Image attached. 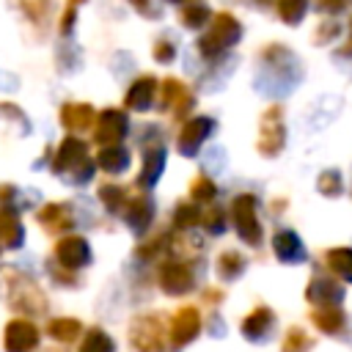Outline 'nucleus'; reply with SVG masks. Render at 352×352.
Here are the masks:
<instances>
[{
	"instance_id": "nucleus-43",
	"label": "nucleus",
	"mask_w": 352,
	"mask_h": 352,
	"mask_svg": "<svg viewBox=\"0 0 352 352\" xmlns=\"http://www.w3.org/2000/svg\"><path fill=\"white\" fill-rule=\"evenodd\" d=\"M349 30H352V25H349ZM349 50H352V33H349Z\"/></svg>"
},
{
	"instance_id": "nucleus-17",
	"label": "nucleus",
	"mask_w": 352,
	"mask_h": 352,
	"mask_svg": "<svg viewBox=\"0 0 352 352\" xmlns=\"http://www.w3.org/2000/svg\"><path fill=\"white\" fill-rule=\"evenodd\" d=\"M154 94H157V80H154V77H140V80H135L132 88L126 91V107L143 113V110L151 107Z\"/></svg>"
},
{
	"instance_id": "nucleus-9",
	"label": "nucleus",
	"mask_w": 352,
	"mask_h": 352,
	"mask_svg": "<svg viewBox=\"0 0 352 352\" xmlns=\"http://www.w3.org/2000/svg\"><path fill=\"white\" fill-rule=\"evenodd\" d=\"M344 297V286L330 278V275H314L305 286V300L314 302L316 308L322 305H338V300Z\"/></svg>"
},
{
	"instance_id": "nucleus-15",
	"label": "nucleus",
	"mask_w": 352,
	"mask_h": 352,
	"mask_svg": "<svg viewBox=\"0 0 352 352\" xmlns=\"http://www.w3.org/2000/svg\"><path fill=\"white\" fill-rule=\"evenodd\" d=\"M272 250H275V256H278L280 261H286V264H300V261L305 258L300 236H297L294 231H289V228H283V231H278V234L272 236Z\"/></svg>"
},
{
	"instance_id": "nucleus-32",
	"label": "nucleus",
	"mask_w": 352,
	"mask_h": 352,
	"mask_svg": "<svg viewBox=\"0 0 352 352\" xmlns=\"http://www.w3.org/2000/svg\"><path fill=\"white\" fill-rule=\"evenodd\" d=\"M198 223H201V212H198L195 204H179V206H176V212H173V226H176V228L187 231V228H192V226H198Z\"/></svg>"
},
{
	"instance_id": "nucleus-31",
	"label": "nucleus",
	"mask_w": 352,
	"mask_h": 352,
	"mask_svg": "<svg viewBox=\"0 0 352 352\" xmlns=\"http://www.w3.org/2000/svg\"><path fill=\"white\" fill-rule=\"evenodd\" d=\"M80 352H113V341H110V336L104 330L94 327V330L85 333V338L80 344Z\"/></svg>"
},
{
	"instance_id": "nucleus-18",
	"label": "nucleus",
	"mask_w": 352,
	"mask_h": 352,
	"mask_svg": "<svg viewBox=\"0 0 352 352\" xmlns=\"http://www.w3.org/2000/svg\"><path fill=\"white\" fill-rule=\"evenodd\" d=\"M124 206H126V212H124L126 223H129L135 231H146L148 223H151V217H154V206H151V201H148L146 195H135V198L124 201Z\"/></svg>"
},
{
	"instance_id": "nucleus-19",
	"label": "nucleus",
	"mask_w": 352,
	"mask_h": 352,
	"mask_svg": "<svg viewBox=\"0 0 352 352\" xmlns=\"http://www.w3.org/2000/svg\"><path fill=\"white\" fill-rule=\"evenodd\" d=\"M60 121L69 129H88L96 121V116H94V107L91 104H85V102H69V104L60 107Z\"/></svg>"
},
{
	"instance_id": "nucleus-45",
	"label": "nucleus",
	"mask_w": 352,
	"mask_h": 352,
	"mask_svg": "<svg viewBox=\"0 0 352 352\" xmlns=\"http://www.w3.org/2000/svg\"><path fill=\"white\" fill-rule=\"evenodd\" d=\"M258 3H267V0H258Z\"/></svg>"
},
{
	"instance_id": "nucleus-28",
	"label": "nucleus",
	"mask_w": 352,
	"mask_h": 352,
	"mask_svg": "<svg viewBox=\"0 0 352 352\" xmlns=\"http://www.w3.org/2000/svg\"><path fill=\"white\" fill-rule=\"evenodd\" d=\"M242 270H245V258H242L239 253L226 250V253L217 256V275H220V278L231 280V278H236Z\"/></svg>"
},
{
	"instance_id": "nucleus-37",
	"label": "nucleus",
	"mask_w": 352,
	"mask_h": 352,
	"mask_svg": "<svg viewBox=\"0 0 352 352\" xmlns=\"http://www.w3.org/2000/svg\"><path fill=\"white\" fill-rule=\"evenodd\" d=\"M19 6L25 8L28 16H33L36 22H44L50 16V0H19Z\"/></svg>"
},
{
	"instance_id": "nucleus-21",
	"label": "nucleus",
	"mask_w": 352,
	"mask_h": 352,
	"mask_svg": "<svg viewBox=\"0 0 352 352\" xmlns=\"http://www.w3.org/2000/svg\"><path fill=\"white\" fill-rule=\"evenodd\" d=\"M311 322H314V327H319L322 333L336 336V333H341V327H344V311H341L338 305H322V308H314V311H311Z\"/></svg>"
},
{
	"instance_id": "nucleus-39",
	"label": "nucleus",
	"mask_w": 352,
	"mask_h": 352,
	"mask_svg": "<svg viewBox=\"0 0 352 352\" xmlns=\"http://www.w3.org/2000/svg\"><path fill=\"white\" fill-rule=\"evenodd\" d=\"M319 33H322V36H316V44H322L324 38H333V36L338 33V25H336V22H324V25L319 28Z\"/></svg>"
},
{
	"instance_id": "nucleus-1",
	"label": "nucleus",
	"mask_w": 352,
	"mask_h": 352,
	"mask_svg": "<svg viewBox=\"0 0 352 352\" xmlns=\"http://www.w3.org/2000/svg\"><path fill=\"white\" fill-rule=\"evenodd\" d=\"M242 36V25L236 22L234 14L228 11H220L212 22V28L198 38V50L204 58H217L220 52H226L228 47H234Z\"/></svg>"
},
{
	"instance_id": "nucleus-44",
	"label": "nucleus",
	"mask_w": 352,
	"mask_h": 352,
	"mask_svg": "<svg viewBox=\"0 0 352 352\" xmlns=\"http://www.w3.org/2000/svg\"><path fill=\"white\" fill-rule=\"evenodd\" d=\"M168 3H182V0H168ZM190 3H195V0H190Z\"/></svg>"
},
{
	"instance_id": "nucleus-5",
	"label": "nucleus",
	"mask_w": 352,
	"mask_h": 352,
	"mask_svg": "<svg viewBox=\"0 0 352 352\" xmlns=\"http://www.w3.org/2000/svg\"><path fill=\"white\" fill-rule=\"evenodd\" d=\"M231 217H234V226H236L239 239L256 248L261 242V223H258V214H256V198L250 192L234 198Z\"/></svg>"
},
{
	"instance_id": "nucleus-20",
	"label": "nucleus",
	"mask_w": 352,
	"mask_h": 352,
	"mask_svg": "<svg viewBox=\"0 0 352 352\" xmlns=\"http://www.w3.org/2000/svg\"><path fill=\"white\" fill-rule=\"evenodd\" d=\"M162 165H165V148L162 146H151L143 157V168H140V176H138V187H151L160 173H162Z\"/></svg>"
},
{
	"instance_id": "nucleus-38",
	"label": "nucleus",
	"mask_w": 352,
	"mask_h": 352,
	"mask_svg": "<svg viewBox=\"0 0 352 352\" xmlns=\"http://www.w3.org/2000/svg\"><path fill=\"white\" fill-rule=\"evenodd\" d=\"M173 55H176V47H173V44L168 41V38H160V41L154 44V58H157V60L168 63V60H170Z\"/></svg>"
},
{
	"instance_id": "nucleus-41",
	"label": "nucleus",
	"mask_w": 352,
	"mask_h": 352,
	"mask_svg": "<svg viewBox=\"0 0 352 352\" xmlns=\"http://www.w3.org/2000/svg\"><path fill=\"white\" fill-rule=\"evenodd\" d=\"M206 300H209V302H217V300H223V292H214V289H206Z\"/></svg>"
},
{
	"instance_id": "nucleus-13",
	"label": "nucleus",
	"mask_w": 352,
	"mask_h": 352,
	"mask_svg": "<svg viewBox=\"0 0 352 352\" xmlns=\"http://www.w3.org/2000/svg\"><path fill=\"white\" fill-rule=\"evenodd\" d=\"M80 165H88V148H85L82 140H77V138H66V140L60 143L55 160H52V168L63 173V170H77Z\"/></svg>"
},
{
	"instance_id": "nucleus-24",
	"label": "nucleus",
	"mask_w": 352,
	"mask_h": 352,
	"mask_svg": "<svg viewBox=\"0 0 352 352\" xmlns=\"http://www.w3.org/2000/svg\"><path fill=\"white\" fill-rule=\"evenodd\" d=\"M324 264H327V270L333 275H338L344 280H352V250L349 248H333V250H327Z\"/></svg>"
},
{
	"instance_id": "nucleus-25",
	"label": "nucleus",
	"mask_w": 352,
	"mask_h": 352,
	"mask_svg": "<svg viewBox=\"0 0 352 352\" xmlns=\"http://www.w3.org/2000/svg\"><path fill=\"white\" fill-rule=\"evenodd\" d=\"M0 239L6 245H14V248L22 242V226H19V220H16V214L11 209L0 212Z\"/></svg>"
},
{
	"instance_id": "nucleus-16",
	"label": "nucleus",
	"mask_w": 352,
	"mask_h": 352,
	"mask_svg": "<svg viewBox=\"0 0 352 352\" xmlns=\"http://www.w3.org/2000/svg\"><path fill=\"white\" fill-rule=\"evenodd\" d=\"M272 322H275V314H272V308H267V305H258V308H253V311H250V314L242 319L239 330H242V336H248L250 341H258V338H264V336L270 333Z\"/></svg>"
},
{
	"instance_id": "nucleus-7",
	"label": "nucleus",
	"mask_w": 352,
	"mask_h": 352,
	"mask_svg": "<svg viewBox=\"0 0 352 352\" xmlns=\"http://www.w3.org/2000/svg\"><path fill=\"white\" fill-rule=\"evenodd\" d=\"M126 135V116L116 107H107L99 113L96 118V129H94V140L102 146H118L121 138Z\"/></svg>"
},
{
	"instance_id": "nucleus-30",
	"label": "nucleus",
	"mask_w": 352,
	"mask_h": 352,
	"mask_svg": "<svg viewBox=\"0 0 352 352\" xmlns=\"http://www.w3.org/2000/svg\"><path fill=\"white\" fill-rule=\"evenodd\" d=\"M305 11H308V0H278V16H280L286 25L302 22Z\"/></svg>"
},
{
	"instance_id": "nucleus-35",
	"label": "nucleus",
	"mask_w": 352,
	"mask_h": 352,
	"mask_svg": "<svg viewBox=\"0 0 352 352\" xmlns=\"http://www.w3.org/2000/svg\"><path fill=\"white\" fill-rule=\"evenodd\" d=\"M316 187H319L322 195H333V198H336V195L341 192V173H338V170H322Z\"/></svg>"
},
{
	"instance_id": "nucleus-10",
	"label": "nucleus",
	"mask_w": 352,
	"mask_h": 352,
	"mask_svg": "<svg viewBox=\"0 0 352 352\" xmlns=\"http://www.w3.org/2000/svg\"><path fill=\"white\" fill-rule=\"evenodd\" d=\"M198 330H201V314H198V308L184 305V308H179L176 316H173V324H170V344H173V346H184V344H190V341L198 336Z\"/></svg>"
},
{
	"instance_id": "nucleus-11",
	"label": "nucleus",
	"mask_w": 352,
	"mask_h": 352,
	"mask_svg": "<svg viewBox=\"0 0 352 352\" xmlns=\"http://www.w3.org/2000/svg\"><path fill=\"white\" fill-rule=\"evenodd\" d=\"M38 344V327L28 319H11L6 324V349L8 352H30Z\"/></svg>"
},
{
	"instance_id": "nucleus-6",
	"label": "nucleus",
	"mask_w": 352,
	"mask_h": 352,
	"mask_svg": "<svg viewBox=\"0 0 352 352\" xmlns=\"http://www.w3.org/2000/svg\"><path fill=\"white\" fill-rule=\"evenodd\" d=\"M212 126H214V124H212V118H206V116L187 118V121H184V126H182V132H179V140H176L179 154H184V157L198 154L201 143L212 135Z\"/></svg>"
},
{
	"instance_id": "nucleus-33",
	"label": "nucleus",
	"mask_w": 352,
	"mask_h": 352,
	"mask_svg": "<svg viewBox=\"0 0 352 352\" xmlns=\"http://www.w3.org/2000/svg\"><path fill=\"white\" fill-rule=\"evenodd\" d=\"M190 195H192V201L206 204V201H214L217 187H214V182H212V179H206V176L201 173V176H195V179H192V184H190Z\"/></svg>"
},
{
	"instance_id": "nucleus-12",
	"label": "nucleus",
	"mask_w": 352,
	"mask_h": 352,
	"mask_svg": "<svg viewBox=\"0 0 352 352\" xmlns=\"http://www.w3.org/2000/svg\"><path fill=\"white\" fill-rule=\"evenodd\" d=\"M192 272L182 264V261H168V264H162V270H160V286H162V292H168V294H187L190 289H192Z\"/></svg>"
},
{
	"instance_id": "nucleus-36",
	"label": "nucleus",
	"mask_w": 352,
	"mask_h": 352,
	"mask_svg": "<svg viewBox=\"0 0 352 352\" xmlns=\"http://www.w3.org/2000/svg\"><path fill=\"white\" fill-rule=\"evenodd\" d=\"M201 223L209 234H223V226H226V214L220 206H209L204 214H201Z\"/></svg>"
},
{
	"instance_id": "nucleus-4",
	"label": "nucleus",
	"mask_w": 352,
	"mask_h": 352,
	"mask_svg": "<svg viewBox=\"0 0 352 352\" xmlns=\"http://www.w3.org/2000/svg\"><path fill=\"white\" fill-rule=\"evenodd\" d=\"M286 143V126H283V107L272 104L264 110L261 124H258V151L264 157H275L280 154Z\"/></svg>"
},
{
	"instance_id": "nucleus-29",
	"label": "nucleus",
	"mask_w": 352,
	"mask_h": 352,
	"mask_svg": "<svg viewBox=\"0 0 352 352\" xmlns=\"http://www.w3.org/2000/svg\"><path fill=\"white\" fill-rule=\"evenodd\" d=\"M206 19H209V8L201 6V3H187V6L179 11V22H182L184 28H190V30H198Z\"/></svg>"
},
{
	"instance_id": "nucleus-8",
	"label": "nucleus",
	"mask_w": 352,
	"mask_h": 352,
	"mask_svg": "<svg viewBox=\"0 0 352 352\" xmlns=\"http://www.w3.org/2000/svg\"><path fill=\"white\" fill-rule=\"evenodd\" d=\"M55 258H58V264H63L66 270H80V267H85V264L91 261V248H88V242H85L82 236L69 234V236H63V239L55 245Z\"/></svg>"
},
{
	"instance_id": "nucleus-27",
	"label": "nucleus",
	"mask_w": 352,
	"mask_h": 352,
	"mask_svg": "<svg viewBox=\"0 0 352 352\" xmlns=\"http://www.w3.org/2000/svg\"><path fill=\"white\" fill-rule=\"evenodd\" d=\"M47 330H50V336H52L55 341H63V344H69V341H74V338L80 336V322H77V319H69V316H63V319H52Z\"/></svg>"
},
{
	"instance_id": "nucleus-26",
	"label": "nucleus",
	"mask_w": 352,
	"mask_h": 352,
	"mask_svg": "<svg viewBox=\"0 0 352 352\" xmlns=\"http://www.w3.org/2000/svg\"><path fill=\"white\" fill-rule=\"evenodd\" d=\"M314 346V338L302 330V327H289L283 333V344H280V352H308Z\"/></svg>"
},
{
	"instance_id": "nucleus-23",
	"label": "nucleus",
	"mask_w": 352,
	"mask_h": 352,
	"mask_svg": "<svg viewBox=\"0 0 352 352\" xmlns=\"http://www.w3.org/2000/svg\"><path fill=\"white\" fill-rule=\"evenodd\" d=\"M126 162H129V154H126L124 146H102V151L96 154V165H99L102 170H107V173L124 170Z\"/></svg>"
},
{
	"instance_id": "nucleus-42",
	"label": "nucleus",
	"mask_w": 352,
	"mask_h": 352,
	"mask_svg": "<svg viewBox=\"0 0 352 352\" xmlns=\"http://www.w3.org/2000/svg\"><path fill=\"white\" fill-rule=\"evenodd\" d=\"M135 8H140V11H148V0H129Z\"/></svg>"
},
{
	"instance_id": "nucleus-14",
	"label": "nucleus",
	"mask_w": 352,
	"mask_h": 352,
	"mask_svg": "<svg viewBox=\"0 0 352 352\" xmlns=\"http://www.w3.org/2000/svg\"><path fill=\"white\" fill-rule=\"evenodd\" d=\"M162 107H170L176 116H184L192 107V94L187 91V85L176 77H168L162 82Z\"/></svg>"
},
{
	"instance_id": "nucleus-34",
	"label": "nucleus",
	"mask_w": 352,
	"mask_h": 352,
	"mask_svg": "<svg viewBox=\"0 0 352 352\" xmlns=\"http://www.w3.org/2000/svg\"><path fill=\"white\" fill-rule=\"evenodd\" d=\"M99 198H102V204H104L110 212L124 209V201H126V195H124V190H121L118 184H102V187H99Z\"/></svg>"
},
{
	"instance_id": "nucleus-3",
	"label": "nucleus",
	"mask_w": 352,
	"mask_h": 352,
	"mask_svg": "<svg viewBox=\"0 0 352 352\" xmlns=\"http://www.w3.org/2000/svg\"><path fill=\"white\" fill-rule=\"evenodd\" d=\"M165 327L162 319L157 314H146L138 316L129 327V344L135 346V352H162L165 349Z\"/></svg>"
},
{
	"instance_id": "nucleus-22",
	"label": "nucleus",
	"mask_w": 352,
	"mask_h": 352,
	"mask_svg": "<svg viewBox=\"0 0 352 352\" xmlns=\"http://www.w3.org/2000/svg\"><path fill=\"white\" fill-rule=\"evenodd\" d=\"M38 223L47 228V231H69L72 228V214L66 206L60 204H47L41 212H38Z\"/></svg>"
},
{
	"instance_id": "nucleus-40",
	"label": "nucleus",
	"mask_w": 352,
	"mask_h": 352,
	"mask_svg": "<svg viewBox=\"0 0 352 352\" xmlns=\"http://www.w3.org/2000/svg\"><path fill=\"white\" fill-rule=\"evenodd\" d=\"M319 6H322L324 11H330V14H336V11H341V8L346 6V0H319Z\"/></svg>"
},
{
	"instance_id": "nucleus-2",
	"label": "nucleus",
	"mask_w": 352,
	"mask_h": 352,
	"mask_svg": "<svg viewBox=\"0 0 352 352\" xmlns=\"http://www.w3.org/2000/svg\"><path fill=\"white\" fill-rule=\"evenodd\" d=\"M0 283L6 286V294H8V300H11L14 308L28 311V314H41V311L47 308V300H44V294L38 292V286H36L30 278H25L22 272H16V270H3V272H0Z\"/></svg>"
}]
</instances>
